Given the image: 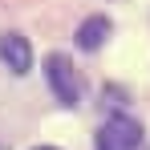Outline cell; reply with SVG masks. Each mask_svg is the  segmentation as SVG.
<instances>
[{
	"instance_id": "6da1fadb",
	"label": "cell",
	"mask_w": 150,
	"mask_h": 150,
	"mask_svg": "<svg viewBox=\"0 0 150 150\" xmlns=\"http://www.w3.org/2000/svg\"><path fill=\"white\" fill-rule=\"evenodd\" d=\"M45 77H49L53 93H57V101L61 105H81V93H85V81H81V73L73 69V61L65 57V53H53L49 61H45Z\"/></svg>"
},
{
	"instance_id": "7a4b0ae2",
	"label": "cell",
	"mask_w": 150,
	"mask_h": 150,
	"mask_svg": "<svg viewBox=\"0 0 150 150\" xmlns=\"http://www.w3.org/2000/svg\"><path fill=\"white\" fill-rule=\"evenodd\" d=\"M142 146V126L130 114H114L105 118L98 130V150H138Z\"/></svg>"
},
{
	"instance_id": "3957f363",
	"label": "cell",
	"mask_w": 150,
	"mask_h": 150,
	"mask_svg": "<svg viewBox=\"0 0 150 150\" xmlns=\"http://www.w3.org/2000/svg\"><path fill=\"white\" fill-rule=\"evenodd\" d=\"M0 61L16 77H25L28 69H33V49H28V41L21 33H0Z\"/></svg>"
},
{
	"instance_id": "277c9868",
	"label": "cell",
	"mask_w": 150,
	"mask_h": 150,
	"mask_svg": "<svg viewBox=\"0 0 150 150\" xmlns=\"http://www.w3.org/2000/svg\"><path fill=\"white\" fill-rule=\"evenodd\" d=\"M114 33V25H110V16H89V21H81V28H77V45L81 49H101L105 45V37Z\"/></svg>"
},
{
	"instance_id": "5b68a950",
	"label": "cell",
	"mask_w": 150,
	"mask_h": 150,
	"mask_svg": "<svg viewBox=\"0 0 150 150\" xmlns=\"http://www.w3.org/2000/svg\"><path fill=\"white\" fill-rule=\"evenodd\" d=\"M37 150H57V146H37Z\"/></svg>"
}]
</instances>
